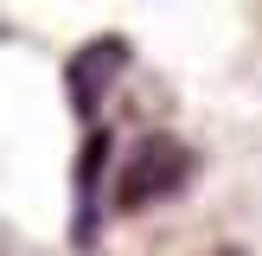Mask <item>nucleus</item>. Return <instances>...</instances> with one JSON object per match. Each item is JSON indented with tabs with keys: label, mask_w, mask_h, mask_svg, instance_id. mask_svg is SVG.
I'll return each mask as SVG.
<instances>
[{
	"label": "nucleus",
	"mask_w": 262,
	"mask_h": 256,
	"mask_svg": "<svg viewBox=\"0 0 262 256\" xmlns=\"http://www.w3.org/2000/svg\"><path fill=\"white\" fill-rule=\"evenodd\" d=\"M192 173V147L173 135H147L135 154H128L122 179H115V205L122 211H147L154 199H166V192H179Z\"/></svg>",
	"instance_id": "nucleus-1"
},
{
	"label": "nucleus",
	"mask_w": 262,
	"mask_h": 256,
	"mask_svg": "<svg viewBox=\"0 0 262 256\" xmlns=\"http://www.w3.org/2000/svg\"><path fill=\"white\" fill-rule=\"evenodd\" d=\"M122 64H128V45H122V38H96V45H83L71 58V102L90 115L102 102V90L122 77Z\"/></svg>",
	"instance_id": "nucleus-2"
}]
</instances>
